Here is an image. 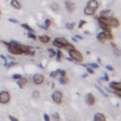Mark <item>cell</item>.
<instances>
[{
	"instance_id": "obj_1",
	"label": "cell",
	"mask_w": 121,
	"mask_h": 121,
	"mask_svg": "<svg viewBox=\"0 0 121 121\" xmlns=\"http://www.w3.org/2000/svg\"><path fill=\"white\" fill-rule=\"evenodd\" d=\"M69 55H70V57H71L73 60H77V61H82V60H83V57H82L81 53H79V52L77 51L76 49L69 50Z\"/></svg>"
},
{
	"instance_id": "obj_2",
	"label": "cell",
	"mask_w": 121,
	"mask_h": 121,
	"mask_svg": "<svg viewBox=\"0 0 121 121\" xmlns=\"http://www.w3.org/2000/svg\"><path fill=\"white\" fill-rule=\"evenodd\" d=\"M10 100V95L7 91L0 92V103L1 104H7Z\"/></svg>"
},
{
	"instance_id": "obj_3",
	"label": "cell",
	"mask_w": 121,
	"mask_h": 121,
	"mask_svg": "<svg viewBox=\"0 0 121 121\" xmlns=\"http://www.w3.org/2000/svg\"><path fill=\"white\" fill-rule=\"evenodd\" d=\"M98 25L100 26V28H102L103 30L106 29H110V25H109V21L106 18L103 17H99L98 18Z\"/></svg>"
},
{
	"instance_id": "obj_4",
	"label": "cell",
	"mask_w": 121,
	"mask_h": 121,
	"mask_svg": "<svg viewBox=\"0 0 121 121\" xmlns=\"http://www.w3.org/2000/svg\"><path fill=\"white\" fill-rule=\"evenodd\" d=\"M18 44H19V43H18ZM18 44H16V45L10 44L9 46H8V50H9V52L11 53V54H13V55H22L23 53H22V51L19 49Z\"/></svg>"
},
{
	"instance_id": "obj_5",
	"label": "cell",
	"mask_w": 121,
	"mask_h": 121,
	"mask_svg": "<svg viewBox=\"0 0 121 121\" xmlns=\"http://www.w3.org/2000/svg\"><path fill=\"white\" fill-rule=\"evenodd\" d=\"M52 99L57 103V104H60L61 103V100H62V94L60 91H55L53 94H52Z\"/></svg>"
},
{
	"instance_id": "obj_6",
	"label": "cell",
	"mask_w": 121,
	"mask_h": 121,
	"mask_svg": "<svg viewBox=\"0 0 121 121\" xmlns=\"http://www.w3.org/2000/svg\"><path fill=\"white\" fill-rule=\"evenodd\" d=\"M43 80H44V78H43V76L42 74H35L33 76V82L35 84H37V85L42 84L43 82Z\"/></svg>"
},
{
	"instance_id": "obj_7",
	"label": "cell",
	"mask_w": 121,
	"mask_h": 121,
	"mask_svg": "<svg viewBox=\"0 0 121 121\" xmlns=\"http://www.w3.org/2000/svg\"><path fill=\"white\" fill-rule=\"evenodd\" d=\"M85 101L89 106H93L95 103V97L93 94H87L85 97Z\"/></svg>"
},
{
	"instance_id": "obj_8",
	"label": "cell",
	"mask_w": 121,
	"mask_h": 121,
	"mask_svg": "<svg viewBox=\"0 0 121 121\" xmlns=\"http://www.w3.org/2000/svg\"><path fill=\"white\" fill-rule=\"evenodd\" d=\"M113 16V11L111 9H106V10H102L100 11V17L106 18V19H110Z\"/></svg>"
},
{
	"instance_id": "obj_9",
	"label": "cell",
	"mask_w": 121,
	"mask_h": 121,
	"mask_svg": "<svg viewBox=\"0 0 121 121\" xmlns=\"http://www.w3.org/2000/svg\"><path fill=\"white\" fill-rule=\"evenodd\" d=\"M86 7H88L89 9H92L94 10H96L98 8V2L96 0H90Z\"/></svg>"
},
{
	"instance_id": "obj_10",
	"label": "cell",
	"mask_w": 121,
	"mask_h": 121,
	"mask_svg": "<svg viewBox=\"0 0 121 121\" xmlns=\"http://www.w3.org/2000/svg\"><path fill=\"white\" fill-rule=\"evenodd\" d=\"M65 8H66V9H67L69 12H72V11L75 10L76 6H75V4H74L73 2L66 0V1H65Z\"/></svg>"
},
{
	"instance_id": "obj_11",
	"label": "cell",
	"mask_w": 121,
	"mask_h": 121,
	"mask_svg": "<svg viewBox=\"0 0 121 121\" xmlns=\"http://www.w3.org/2000/svg\"><path fill=\"white\" fill-rule=\"evenodd\" d=\"M108 21H109V25H110L112 27H117V26H119V21H118L116 18L112 17V18H110Z\"/></svg>"
},
{
	"instance_id": "obj_12",
	"label": "cell",
	"mask_w": 121,
	"mask_h": 121,
	"mask_svg": "<svg viewBox=\"0 0 121 121\" xmlns=\"http://www.w3.org/2000/svg\"><path fill=\"white\" fill-rule=\"evenodd\" d=\"M26 83H27L26 78H23V77H21L19 79H17V84L19 85L20 88H23Z\"/></svg>"
},
{
	"instance_id": "obj_13",
	"label": "cell",
	"mask_w": 121,
	"mask_h": 121,
	"mask_svg": "<svg viewBox=\"0 0 121 121\" xmlns=\"http://www.w3.org/2000/svg\"><path fill=\"white\" fill-rule=\"evenodd\" d=\"M94 120H95V121H106V118H105V116H104L103 113L97 112V113H95Z\"/></svg>"
},
{
	"instance_id": "obj_14",
	"label": "cell",
	"mask_w": 121,
	"mask_h": 121,
	"mask_svg": "<svg viewBox=\"0 0 121 121\" xmlns=\"http://www.w3.org/2000/svg\"><path fill=\"white\" fill-rule=\"evenodd\" d=\"M10 5H11L12 8H14L16 9H20L22 8V6H21V4H20V2L18 0H11L10 1Z\"/></svg>"
},
{
	"instance_id": "obj_15",
	"label": "cell",
	"mask_w": 121,
	"mask_h": 121,
	"mask_svg": "<svg viewBox=\"0 0 121 121\" xmlns=\"http://www.w3.org/2000/svg\"><path fill=\"white\" fill-rule=\"evenodd\" d=\"M110 87L114 89V90H121V82H111L110 83Z\"/></svg>"
},
{
	"instance_id": "obj_16",
	"label": "cell",
	"mask_w": 121,
	"mask_h": 121,
	"mask_svg": "<svg viewBox=\"0 0 121 121\" xmlns=\"http://www.w3.org/2000/svg\"><path fill=\"white\" fill-rule=\"evenodd\" d=\"M39 40L43 43H47L50 41V37L47 35H41V36H39Z\"/></svg>"
},
{
	"instance_id": "obj_17",
	"label": "cell",
	"mask_w": 121,
	"mask_h": 121,
	"mask_svg": "<svg viewBox=\"0 0 121 121\" xmlns=\"http://www.w3.org/2000/svg\"><path fill=\"white\" fill-rule=\"evenodd\" d=\"M55 41H57V42L60 43L64 47L69 43H68V41H67L66 39H64V38H56V39H55Z\"/></svg>"
},
{
	"instance_id": "obj_18",
	"label": "cell",
	"mask_w": 121,
	"mask_h": 121,
	"mask_svg": "<svg viewBox=\"0 0 121 121\" xmlns=\"http://www.w3.org/2000/svg\"><path fill=\"white\" fill-rule=\"evenodd\" d=\"M104 34H105V37H106V40H112V32L110 29H106L103 31Z\"/></svg>"
},
{
	"instance_id": "obj_19",
	"label": "cell",
	"mask_w": 121,
	"mask_h": 121,
	"mask_svg": "<svg viewBox=\"0 0 121 121\" xmlns=\"http://www.w3.org/2000/svg\"><path fill=\"white\" fill-rule=\"evenodd\" d=\"M95 10H94V9H89L88 7H86V8L84 9V13H85L86 15H93V14H95Z\"/></svg>"
},
{
	"instance_id": "obj_20",
	"label": "cell",
	"mask_w": 121,
	"mask_h": 121,
	"mask_svg": "<svg viewBox=\"0 0 121 121\" xmlns=\"http://www.w3.org/2000/svg\"><path fill=\"white\" fill-rule=\"evenodd\" d=\"M97 40H98L99 42H101V43H104V42L106 41V37H105L104 32H100V33L97 35Z\"/></svg>"
},
{
	"instance_id": "obj_21",
	"label": "cell",
	"mask_w": 121,
	"mask_h": 121,
	"mask_svg": "<svg viewBox=\"0 0 121 121\" xmlns=\"http://www.w3.org/2000/svg\"><path fill=\"white\" fill-rule=\"evenodd\" d=\"M60 82L61 84H67V83H68V79H67V78H66L65 76H61V77L60 78Z\"/></svg>"
},
{
	"instance_id": "obj_22",
	"label": "cell",
	"mask_w": 121,
	"mask_h": 121,
	"mask_svg": "<svg viewBox=\"0 0 121 121\" xmlns=\"http://www.w3.org/2000/svg\"><path fill=\"white\" fill-rule=\"evenodd\" d=\"M21 26H22L24 28H26V30H28L29 32H32V33H34V30H33V29H32V28H31V27H30V26L27 25V24H22Z\"/></svg>"
},
{
	"instance_id": "obj_23",
	"label": "cell",
	"mask_w": 121,
	"mask_h": 121,
	"mask_svg": "<svg viewBox=\"0 0 121 121\" xmlns=\"http://www.w3.org/2000/svg\"><path fill=\"white\" fill-rule=\"evenodd\" d=\"M50 8H51V9H52L53 10L57 11V10L59 9V8H60V7H59V5H58L57 3H55V2H54V3H52V4L50 5Z\"/></svg>"
},
{
	"instance_id": "obj_24",
	"label": "cell",
	"mask_w": 121,
	"mask_h": 121,
	"mask_svg": "<svg viewBox=\"0 0 121 121\" xmlns=\"http://www.w3.org/2000/svg\"><path fill=\"white\" fill-rule=\"evenodd\" d=\"M53 45H55V46H57V47H59V48H63V47H64L60 43H59V42H57V41H55V40H54V42H53Z\"/></svg>"
},
{
	"instance_id": "obj_25",
	"label": "cell",
	"mask_w": 121,
	"mask_h": 121,
	"mask_svg": "<svg viewBox=\"0 0 121 121\" xmlns=\"http://www.w3.org/2000/svg\"><path fill=\"white\" fill-rule=\"evenodd\" d=\"M59 74H60V72H59V69H58V70H56V71L51 72V73H50V77H51V78H56Z\"/></svg>"
},
{
	"instance_id": "obj_26",
	"label": "cell",
	"mask_w": 121,
	"mask_h": 121,
	"mask_svg": "<svg viewBox=\"0 0 121 121\" xmlns=\"http://www.w3.org/2000/svg\"><path fill=\"white\" fill-rule=\"evenodd\" d=\"M52 117H53V119H54L55 121H60V115H59L58 112H54V113L52 114Z\"/></svg>"
},
{
	"instance_id": "obj_27",
	"label": "cell",
	"mask_w": 121,
	"mask_h": 121,
	"mask_svg": "<svg viewBox=\"0 0 121 121\" xmlns=\"http://www.w3.org/2000/svg\"><path fill=\"white\" fill-rule=\"evenodd\" d=\"M56 54H57V60H58V61H60V59H61V56H62L60 50H58V51L56 52Z\"/></svg>"
},
{
	"instance_id": "obj_28",
	"label": "cell",
	"mask_w": 121,
	"mask_h": 121,
	"mask_svg": "<svg viewBox=\"0 0 121 121\" xmlns=\"http://www.w3.org/2000/svg\"><path fill=\"white\" fill-rule=\"evenodd\" d=\"M32 96H33V98H39V96H40V93H39V91L35 90V91L32 93Z\"/></svg>"
},
{
	"instance_id": "obj_29",
	"label": "cell",
	"mask_w": 121,
	"mask_h": 121,
	"mask_svg": "<svg viewBox=\"0 0 121 121\" xmlns=\"http://www.w3.org/2000/svg\"><path fill=\"white\" fill-rule=\"evenodd\" d=\"M50 26H51V21H50L49 19H46V20L44 21V26H45L46 28H48Z\"/></svg>"
},
{
	"instance_id": "obj_30",
	"label": "cell",
	"mask_w": 121,
	"mask_h": 121,
	"mask_svg": "<svg viewBox=\"0 0 121 121\" xmlns=\"http://www.w3.org/2000/svg\"><path fill=\"white\" fill-rule=\"evenodd\" d=\"M74 26H75V23H67L66 24V27L68 29H73Z\"/></svg>"
},
{
	"instance_id": "obj_31",
	"label": "cell",
	"mask_w": 121,
	"mask_h": 121,
	"mask_svg": "<svg viewBox=\"0 0 121 121\" xmlns=\"http://www.w3.org/2000/svg\"><path fill=\"white\" fill-rule=\"evenodd\" d=\"M27 37H28V38H31V39H33V40H36V39H37L36 35H35L34 33H32V32H28V33H27Z\"/></svg>"
},
{
	"instance_id": "obj_32",
	"label": "cell",
	"mask_w": 121,
	"mask_h": 121,
	"mask_svg": "<svg viewBox=\"0 0 121 121\" xmlns=\"http://www.w3.org/2000/svg\"><path fill=\"white\" fill-rule=\"evenodd\" d=\"M21 77H22V76H21L20 74H13V75L11 76V78H12L13 79H19Z\"/></svg>"
},
{
	"instance_id": "obj_33",
	"label": "cell",
	"mask_w": 121,
	"mask_h": 121,
	"mask_svg": "<svg viewBox=\"0 0 121 121\" xmlns=\"http://www.w3.org/2000/svg\"><path fill=\"white\" fill-rule=\"evenodd\" d=\"M16 64H17V62H15V61H11L10 63H8L6 67H7V68H9V67H11V66H14V65H16Z\"/></svg>"
},
{
	"instance_id": "obj_34",
	"label": "cell",
	"mask_w": 121,
	"mask_h": 121,
	"mask_svg": "<svg viewBox=\"0 0 121 121\" xmlns=\"http://www.w3.org/2000/svg\"><path fill=\"white\" fill-rule=\"evenodd\" d=\"M48 52L50 53V56H51V57H53V56H55V55H56V52H55L52 48H49V49H48Z\"/></svg>"
},
{
	"instance_id": "obj_35",
	"label": "cell",
	"mask_w": 121,
	"mask_h": 121,
	"mask_svg": "<svg viewBox=\"0 0 121 121\" xmlns=\"http://www.w3.org/2000/svg\"><path fill=\"white\" fill-rule=\"evenodd\" d=\"M113 52L115 53V55H116V56H120V54H121V51H120V50H118L116 47H114V49H113Z\"/></svg>"
},
{
	"instance_id": "obj_36",
	"label": "cell",
	"mask_w": 121,
	"mask_h": 121,
	"mask_svg": "<svg viewBox=\"0 0 121 121\" xmlns=\"http://www.w3.org/2000/svg\"><path fill=\"white\" fill-rule=\"evenodd\" d=\"M85 23H86V22H85L84 20H80V21H79V24H78V27L81 28V27L83 26V25H85Z\"/></svg>"
},
{
	"instance_id": "obj_37",
	"label": "cell",
	"mask_w": 121,
	"mask_h": 121,
	"mask_svg": "<svg viewBox=\"0 0 121 121\" xmlns=\"http://www.w3.org/2000/svg\"><path fill=\"white\" fill-rule=\"evenodd\" d=\"M9 118L10 121H19L16 117H14V116H12V115H9Z\"/></svg>"
},
{
	"instance_id": "obj_38",
	"label": "cell",
	"mask_w": 121,
	"mask_h": 121,
	"mask_svg": "<svg viewBox=\"0 0 121 121\" xmlns=\"http://www.w3.org/2000/svg\"><path fill=\"white\" fill-rule=\"evenodd\" d=\"M43 118H44V121H50V117H49L46 113L43 114Z\"/></svg>"
},
{
	"instance_id": "obj_39",
	"label": "cell",
	"mask_w": 121,
	"mask_h": 121,
	"mask_svg": "<svg viewBox=\"0 0 121 121\" xmlns=\"http://www.w3.org/2000/svg\"><path fill=\"white\" fill-rule=\"evenodd\" d=\"M9 22H12V23H14V24H18V21H17L16 19H13V18H9Z\"/></svg>"
},
{
	"instance_id": "obj_40",
	"label": "cell",
	"mask_w": 121,
	"mask_h": 121,
	"mask_svg": "<svg viewBox=\"0 0 121 121\" xmlns=\"http://www.w3.org/2000/svg\"><path fill=\"white\" fill-rule=\"evenodd\" d=\"M89 66L90 67H93V68H98V65L96 63H90Z\"/></svg>"
},
{
	"instance_id": "obj_41",
	"label": "cell",
	"mask_w": 121,
	"mask_h": 121,
	"mask_svg": "<svg viewBox=\"0 0 121 121\" xmlns=\"http://www.w3.org/2000/svg\"><path fill=\"white\" fill-rule=\"evenodd\" d=\"M1 43H4V44H5V45H7V46H9V45H10V43H9V42H5V41H2Z\"/></svg>"
},
{
	"instance_id": "obj_42",
	"label": "cell",
	"mask_w": 121,
	"mask_h": 121,
	"mask_svg": "<svg viewBox=\"0 0 121 121\" xmlns=\"http://www.w3.org/2000/svg\"><path fill=\"white\" fill-rule=\"evenodd\" d=\"M86 69H87V71H88L90 74H93V73H94V70H93V69H91L90 67H87Z\"/></svg>"
},
{
	"instance_id": "obj_43",
	"label": "cell",
	"mask_w": 121,
	"mask_h": 121,
	"mask_svg": "<svg viewBox=\"0 0 121 121\" xmlns=\"http://www.w3.org/2000/svg\"><path fill=\"white\" fill-rule=\"evenodd\" d=\"M106 68H107L108 70H110V71H112V70H113V68H112L111 65H106Z\"/></svg>"
},
{
	"instance_id": "obj_44",
	"label": "cell",
	"mask_w": 121,
	"mask_h": 121,
	"mask_svg": "<svg viewBox=\"0 0 121 121\" xmlns=\"http://www.w3.org/2000/svg\"><path fill=\"white\" fill-rule=\"evenodd\" d=\"M38 26H39V27H41V28H43V29H47L44 26H42V25H40V24H38Z\"/></svg>"
},
{
	"instance_id": "obj_45",
	"label": "cell",
	"mask_w": 121,
	"mask_h": 121,
	"mask_svg": "<svg viewBox=\"0 0 121 121\" xmlns=\"http://www.w3.org/2000/svg\"><path fill=\"white\" fill-rule=\"evenodd\" d=\"M8 58H9V59H10V60H14V57H13V56L9 55V56H8Z\"/></svg>"
},
{
	"instance_id": "obj_46",
	"label": "cell",
	"mask_w": 121,
	"mask_h": 121,
	"mask_svg": "<svg viewBox=\"0 0 121 121\" xmlns=\"http://www.w3.org/2000/svg\"><path fill=\"white\" fill-rule=\"evenodd\" d=\"M103 79H104V80H109V77H108L107 75H105V77L103 78Z\"/></svg>"
},
{
	"instance_id": "obj_47",
	"label": "cell",
	"mask_w": 121,
	"mask_h": 121,
	"mask_svg": "<svg viewBox=\"0 0 121 121\" xmlns=\"http://www.w3.org/2000/svg\"><path fill=\"white\" fill-rule=\"evenodd\" d=\"M76 38H78V39H80V40L82 39V37H81V36H79V35H76Z\"/></svg>"
},
{
	"instance_id": "obj_48",
	"label": "cell",
	"mask_w": 121,
	"mask_h": 121,
	"mask_svg": "<svg viewBox=\"0 0 121 121\" xmlns=\"http://www.w3.org/2000/svg\"><path fill=\"white\" fill-rule=\"evenodd\" d=\"M0 14H1V10H0Z\"/></svg>"
}]
</instances>
